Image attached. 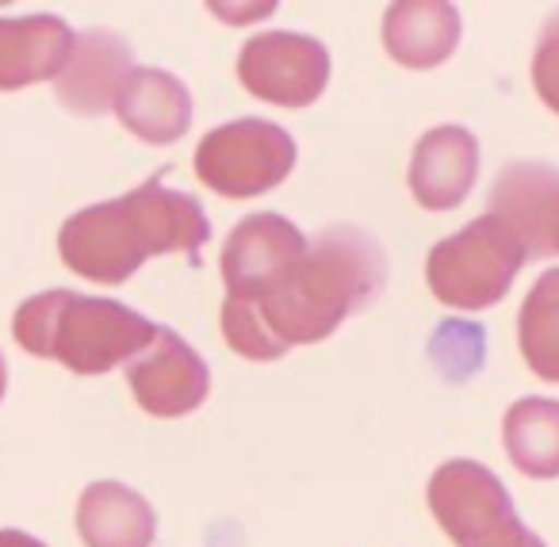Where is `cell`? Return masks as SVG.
Wrapping results in <instances>:
<instances>
[{"label": "cell", "instance_id": "cell-20", "mask_svg": "<svg viewBox=\"0 0 559 547\" xmlns=\"http://www.w3.org/2000/svg\"><path fill=\"white\" fill-rule=\"evenodd\" d=\"M475 547H544V539L533 536V532L521 524V516H513L510 524H502L498 532H490V536L479 539Z\"/></svg>", "mask_w": 559, "mask_h": 547}, {"label": "cell", "instance_id": "cell-14", "mask_svg": "<svg viewBox=\"0 0 559 547\" xmlns=\"http://www.w3.org/2000/svg\"><path fill=\"white\" fill-rule=\"evenodd\" d=\"M111 111L134 139L150 142V146H169V142L185 139V131L192 127V93L169 70L134 66Z\"/></svg>", "mask_w": 559, "mask_h": 547}, {"label": "cell", "instance_id": "cell-8", "mask_svg": "<svg viewBox=\"0 0 559 547\" xmlns=\"http://www.w3.org/2000/svg\"><path fill=\"white\" fill-rule=\"evenodd\" d=\"M426 498L437 524L449 532L456 547H475L479 539H487L490 532H498L518 516L502 478L475 460L441 463L429 478Z\"/></svg>", "mask_w": 559, "mask_h": 547}, {"label": "cell", "instance_id": "cell-3", "mask_svg": "<svg viewBox=\"0 0 559 547\" xmlns=\"http://www.w3.org/2000/svg\"><path fill=\"white\" fill-rule=\"evenodd\" d=\"M157 330L162 325L123 302L93 299L66 287L32 295L12 318V337L24 353L58 360L78 376H104L119 364H131L154 345Z\"/></svg>", "mask_w": 559, "mask_h": 547}, {"label": "cell", "instance_id": "cell-9", "mask_svg": "<svg viewBox=\"0 0 559 547\" xmlns=\"http://www.w3.org/2000/svg\"><path fill=\"white\" fill-rule=\"evenodd\" d=\"M127 383L150 417H185L203 406L211 371L185 337L162 325L154 345L127 364Z\"/></svg>", "mask_w": 559, "mask_h": 547}, {"label": "cell", "instance_id": "cell-21", "mask_svg": "<svg viewBox=\"0 0 559 547\" xmlns=\"http://www.w3.org/2000/svg\"><path fill=\"white\" fill-rule=\"evenodd\" d=\"M0 547H47V544L27 536V532H20V528H0Z\"/></svg>", "mask_w": 559, "mask_h": 547}, {"label": "cell", "instance_id": "cell-6", "mask_svg": "<svg viewBox=\"0 0 559 547\" xmlns=\"http://www.w3.org/2000/svg\"><path fill=\"white\" fill-rule=\"evenodd\" d=\"M307 249H311V238H304V230L292 218L272 215V211L246 215L230 230L223 261H218L226 299L241 302V307H261L269 295L288 284Z\"/></svg>", "mask_w": 559, "mask_h": 547}, {"label": "cell", "instance_id": "cell-5", "mask_svg": "<svg viewBox=\"0 0 559 547\" xmlns=\"http://www.w3.org/2000/svg\"><path fill=\"white\" fill-rule=\"evenodd\" d=\"M296 169V139L269 119H234L195 146V177L226 200H253L280 188Z\"/></svg>", "mask_w": 559, "mask_h": 547}, {"label": "cell", "instance_id": "cell-2", "mask_svg": "<svg viewBox=\"0 0 559 547\" xmlns=\"http://www.w3.org/2000/svg\"><path fill=\"white\" fill-rule=\"evenodd\" d=\"M207 238L211 223L200 200L165 188L162 177H150L119 200L66 218L58 230V253L70 272L116 287L131 280L146 257L185 253L188 261H200Z\"/></svg>", "mask_w": 559, "mask_h": 547}, {"label": "cell", "instance_id": "cell-17", "mask_svg": "<svg viewBox=\"0 0 559 547\" xmlns=\"http://www.w3.org/2000/svg\"><path fill=\"white\" fill-rule=\"evenodd\" d=\"M502 440L513 467L528 478H559V402L521 399L506 409Z\"/></svg>", "mask_w": 559, "mask_h": 547}, {"label": "cell", "instance_id": "cell-18", "mask_svg": "<svg viewBox=\"0 0 559 547\" xmlns=\"http://www.w3.org/2000/svg\"><path fill=\"white\" fill-rule=\"evenodd\" d=\"M518 345L533 376L559 383V269L544 272L521 302Z\"/></svg>", "mask_w": 559, "mask_h": 547}, {"label": "cell", "instance_id": "cell-11", "mask_svg": "<svg viewBox=\"0 0 559 547\" xmlns=\"http://www.w3.org/2000/svg\"><path fill=\"white\" fill-rule=\"evenodd\" d=\"M131 43L108 27H93V32L78 35L70 62H66L62 78L55 81V93L78 116H104L108 108H116V96L123 81L131 78Z\"/></svg>", "mask_w": 559, "mask_h": 547}, {"label": "cell", "instance_id": "cell-13", "mask_svg": "<svg viewBox=\"0 0 559 547\" xmlns=\"http://www.w3.org/2000/svg\"><path fill=\"white\" fill-rule=\"evenodd\" d=\"M73 27L62 16H0V93L58 81L73 55Z\"/></svg>", "mask_w": 559, "mask_h": 547}, {"label": "cell", "instance_id": "cell-7", "mask_svg": "<svg viewBox=\"0 0 559 547\" xmlns=\"http://www.w3.org/2000/svg\"><path fill=\"white\" fill-rule=\"evenodd\" d=\"M238 81L257 100L276 108H307L330 85V55L299 32H261L241 47Z\"/></svg>", "mask_w": 559, "mask_h": 547}, {"label": "cell", "instance_id": "cell-4", "mask_svg": "<svg viewBox=\"0 0 559 547\" xmlns=\"http://www.w3.org/2000/svg\"><path fill=\"white\" fill-rule=\"evenodd\" d=\"M528 261L521 238L498 215H483L467 223L460 234L437 241L426 257L429 292L456 310H487L518 280L521 264Z\"/></svg>", "mask_w": 559, "mask_h": 547}, {"label": "cell", "instance_id": "cell-1", "mask_svg": "<svg viewBox=\"0 0 559 547\" xmlns=\"http://www.w3.org/2000/svg\"><path fill=\"white\" fill-rule=\"evenodd\" d=\"M388 253L353 223L326 226L288 276V284L261 307L223 302V337L246 360H280L292 345H319L349 314H360L383 295Z\"/></svg>", "mask_w": 559, "mask_h": 547}, {"label": "cell", "instance_id": "cell-16", "mask_svg": "<svg viewBox=\"0 0 559 547\" xmlns=\"http://www.w3.org/2000/svg\"><path fill=\"white\" fill-rule=\"evenodd\" d=\"M78 532L85 547H150L157 536V513L139 490L100 478L81 494Z\"/></svg>", "mask_w": 559, "mask_h": 547}, {"label": "cell", "instance_id": "cell-12", "mask_svg": "<svg viewBox=\"0 0 559 547\" xmlns=\"http://www.w3.org/2000/svg\"><path fill=\"white\" fill-rule=\"evenodd\" d=\"M479 177V142L464 127H433L411 157V192L426 211H449L467 200Z\"/></svg>", "mask_w": 559, "mask_h": 547}, {"label": "cell", "instance_id": "cell-15", "mask_svg": "<svg viewBox=\"0 0 559 547\" xmlns=\"http://www.w3.org/2000/svg\"><path fill=\"white\" fill-rule=\"evenodd\" d=\"M460 43V12L444 0H403L383 16V47L406 70L449 62Z\"/></svg>", "mask_w": 559, "mask_h": 547}, {"label": "cell", "instance_id": "cell-22", "mask_svg": "<svg viewBox=\"0 0 559 547\" xmlns=\"http://www.w3.org/2000/svg\"><path fill=\"white\" fill-rule=\"evenodd\" d=\"M4 391H9V364L0 356V399H4Z\"/></svg>", "mask_w": 559, "mask_h": 547}, {"label": "cell", "instance_id": "cell-19", "mask_svg": "<svg viewBox=\"0 0 559 547\" xmlns=\"http://www.w3.org/2000/svg\"><path fill=\"white\" fill-rule=\"evenodd\" d=\"M533 85L536 96L559 116V12L544 20L533 50Z\"/></svg>", "mask_w": 559, "mask_h": 547}, {"label": "cell", "instance_id": "cell-10", "mask_svg": "<svg viewBox=\"0 0 559 547\" xmlns=\"http://www.w3.org/2000/svg\"><path fill=\"white\" fill-rule=\"evenodd\" d=\"M490 215L521 238L528 257H559V169L513 162L490 188Z\"/></svg>", "mask_w": 559, "mask_h": 547}]
</instances>
